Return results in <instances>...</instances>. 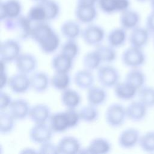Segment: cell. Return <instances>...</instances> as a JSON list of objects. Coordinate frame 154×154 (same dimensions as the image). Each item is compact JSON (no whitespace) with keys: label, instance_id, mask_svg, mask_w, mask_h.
<instances>
[{"label":"cell","instance_id":"1","mask_svg":"<svg viewBox=\"0 0 154 154\" xmlns=\"http://www.w3.org/2000/svg\"><path fill=\"white\" fill-rule=\"evenodd\" d=\"M31 38L46 54L54 53L60 46L59 35L48 22L33 23Z\"/></svg>","mask_w":154,"mask_h":154},{"label":"cell","instance_id":"2","mask_svg":"<svg viewBox=\"0 0 154 154\" xmlns=\"http://www.w3.org/2000/svg\"><path fill=\"white\" fill-rule=\"evenodd\" d=\"M1 22L6 30L14 32L19 39L25 40L31 38L33 23L26 15L22 14L17 18L7 19Z\"/></svg>","mask_w":154,"mask_h":154},{"label":"cell","instance_id":"3","mask_svg":"<svg viewBox=\"0 0 154 154\" xmlns=\"http://www.w3.org/2000/svg\"><path fill=\"white\" fill-rule=\"evenodd\" d=\"M97 79L100 86L105 88H113L120 82V73L116 67L106 64L97 70Z\"/></svg>","mask_w":154,"mask_h":154},{"label":"cell","instance_id":"4","mask_svg":"<svg viewBox=\"0 0 154 154\" xmlns=\"http://www.w3.org/2000/svg\"><path fill=\"white\" fill-rule=\"evenodd\" d=\"M105 118L110 127L117 128L122 126L128 119L126 107L119 103L111 104L105 111Z\"/></svg>","mask_w":154,"mask_h":154},{"label":"cell","instance_id":"5","mask_svg":"<svg viewBox=\"0 0 154 154\" xmlns=\"http://www.w3.org/2000/svg\"><path fill=\"white\" fill-rule=\"evenodd\" d=\"M122 63L130 69H137L143 66L146 61V55L141 48L130 46L122 54Z\"/></svg>","mask_w":154,"mask_h":154},{"label":"cell","instance_id":"6","mask_svg":"<svg viewBox=\"0 0 154 154\" xmlns=\"http://www.w3.org/2000/svg\"><path fill=\"white\" fill-rule=\"evenodd\" d=\"M20 43L16 39L8 38L2 41L0 45V61L5 63L14 62L22 54Z\"/></svg>","mask_w":154,"mask_h":154},{"label":"cell","instance_id":"7","mask_svg":"<svg viewBox=\"0 0 154 154\" xmlns=\"http://www.w3.org/2000/svg\"><path fill=\"white\" fill-rule=\"evenodd\" d=\"M81 36L85 44L96 47L102 43L105 38V32L101 26L91 23L82 29Z\"/></svg>","mask_w":154,"mask_h":154},{"label":"cell","instance_id":"8","mask_svg":"<svg viewBox=\"0 0 154 154\" xmlns=\"http://www.w3.org/2000/svg\"><path fill=\"white\" fill-rule=\"evenodd\" d=\"M54 132L49 123L34 124L29 130V137L30 140L37 144L50 141L53 136Z\"/></svg>","mask_w":154,"mask_h":154},{"label":"cell","instance_id":"9","mask_svg":"<svg viewBox=\"0 0 154 154\" xmlns=\"http://www.w3.org/2000/svg\"><path fill=\"white\" fill-rule=\"evenodd\" d=\"M22 5L19 0H4L0 4V20L17 18L22 15Z\"/></svg>","mask_w":154,"mask_h":154},{"label":"cell","instance_id":"10","mask_svg":"<svg viewBox=\"0 0 154 154\" xmlns=\"http://www.w3.org/2000/svg\"><path fill=\"white\" fill-rule=\"evenodd\" d=\"M8 86L14 94L25 93L31 88L30 77L28 75L17 72L9 77Z\"/></svg>","mask_w":154,"mask_h":154},{"label":"cell","instance_id":"11","mask_svg":"<svg viewBox=\"0 0 154 154\" xmlns=\"http://www.w3.org/2000/svg\"><path fill=\"white\" fill-rule=\"evenodd\" d=\"M14 63L18 72L28 75L35 72L38 66L36 57L30 53H22Z\"/></svg>","mask_w":154,"mask_h":154},{"label":"cell","instance_id":"12","mask_svg":"<svg viewBox=\"0 0 154 154\" xmlns=\"http://www.w3.org/2000/svg\"><path fill=\"white\" fill-rule=\"evenodd\" d=\"M141 135L138 129L134 128H126L119 134L118 144L123 149H132L139 144Z\"/></svg>","mask_w":154,"mask_h":154},{"label":"cell","instance_id":"13","mask_svg":"<svg viewBox=\"0 0 154 154\" xmlns=\"http://www.w3.org/2000/svg\"><path fill=\"white\" fill-rule=\"evenodd\" d=\"M97 6L76 5L75 16L80 23L89 25L96 19L97 17Z\"/></svg>","mask_w":154,"mask_h":154},{"label":"cell","instance_id":"14","mask_svg":"<svg viewBox=\"0 0 154 154\" xmlns=\"http://www.w3.org/2000/svg\"><path fill=\"white\" fill-rule=\"evenodd\" d=\"M111 149V144L107 139L103 137H97L91 140L85 149H81L79 153L106 154L109 153Z\"/></svg>","mask_w":154,"mask_h":154},{"label":"cell","instance_id":"15","mask_svg":"<svg viewBox=\"0 0 154 154\" xmlns=\"http://www.w3.org/2000/svg\"><path fill=\"white\" fill-rule=\"evenodd\" d=\"M31 106L24 99L13 100L8 108V112L16 120H22L29 117Z\"/></svg>","mask_w":154,"mask_h":154},{"label":"cell","instance_id":"16","mask_svg":"<svg viewBox=\"0 0 154 154\" xmlns=\"http://www.w3.org/2000/svg\"><path fill=\"white\" fill-rule=\"evenodd\" d=\"M59 153L76 154L81 150V143L75 137L67 135L62 137L57 143Z\"/></svg>","mask_w":154,"mask_h":154},{"label":"cell","instance_id":"17","mask_svg":"<svg viewBox=\"0 0 154 154\" xmlns=\"http://www.w3.org/2000/svg\"><path fill=\"white\" fill-rule=\"evenodd\" d=\"M52 113L49 106L44 103H37L31 107L29 118L34 124L49 122Z\"/></svg>","mask_w":154,"mask_h":154},{"label":"cell","instance_id":"18","mask_svg":"<svg viewBox=\"0 0 154 154\" xmlns=\"http://www.w3.org/2000/svg\"><path fill=\"white\" fill-rule=\"evenodd\" d=\"M48 123L54 133H63L70 129L66 111L52 114Z\"/></svg>","mask_w":154,"mask_h":154},{"label":"cell","instance_id":"19","mask_svg":"<svg viewBox=\"0 0 154 154\" xmlns=\"http://www.w3.org/2000/svg\"><path fill=\"white\" fill-rule=\"evenodd\" d=\"M147 107L139 100L131 102L126 107V114L128 119L134 122L143 121L147 114Z\"/></svg>","mask_w":154,"mask_h":154},{"label":"cell","instance_id":"20","mask_svg":"<svg viewBox=\"0 0 154 154\" xmlns=\"http://www.w3.org/2000/svg\"><path fill=\"white\" fill-rule=\"evenodd\" d=\"M150 32L146 27L138 26L131 31L128 40L131 46L143 49L149 42Z\"/></svg>","mask_w":154,"mask_h":154},{"label":"cell","instance_id":"21","mask_svg":"<svg viewBox=\"0 0 154 154\" xmlns=\"http://www.w3.org/2000/svg\"><path fill=\"white\" fill-rule=\"evenodd\" d=\"M31 88L38 93L45 92L51 84V78L45 72H35L31 75Z\"/></svg>","mask_w":154,"mask_h":154},{"label":"cell","instance_id":"22","mask_svg":"<svg viewBox=\"0 0 154 154\" xmlns=\"http://www.w3.org/2000/svg\"><path fill=\"white\" fill-rule=\"evenodd\" d=\"M108 98V94L105 88L100 86L93 85L87 90V99L88 104L98 107L103 105Z\"/></svg>","mask_w":154,"mask_h":154},{"label":"cell","instance_id":"23","mask_svg":"<svg viewBox=\"0 0 154 154\" xmlns=\"http://www.w3.org/2000/svg\"><path fill=\"white\" fill-rule=\"evenodd\" d=\"M141 17L140 14L134 10L128 9L120 14V26L126 31L132 30L139 26Z\"/></svg>","mask_w":154,"mask_h":154},{"label":"cell","instance_id":"24","mask_svg":"<svg viewBox=\"0 0 154 154\" xmlns=\"http://www.w3.org/2000/svg\"><path fill=\"white\" fill-rule=\"evenodd\" d=\"M73 80L79 88L88 90L94 85L95 78L93 72L84 68L75 73Z\"/></svg>","mask_w":154,"mask_h":154},{"label":"cell","instance_id":"25","mask_svg":"<svg viewBox=\"0 0 154 154\" xmlns=\"http://www.w3.org/2000/svg\"><path fill=\"white\" fill-rule=\"evenodd\" d=\"M73 60L60 52L51 60V67L54 72L69 73L73 66Z\"/></svg>","mask_w":154,"mask_h":154},{"label":"cell","instance_id":"26","mask_svg":"<svg viewBox=\"0 0 154 154\" xmlns=\"http://www.w3.org/2000/svg\"><path fill=\"white\" fill-rule=\"evenodd\" d=\"M113 89L116 97L124 101L133 99L138 93V90L125 81L117 83Z\"/></svg>","mask_w":154,"mask_h":154},{"label":"cell","instance_id":"27","mask_svg":"<svg viewBox=\"0 0 154 154\" xmlns=\"http://www.w3.org/2000/svg\"><path fill=\"white\" fill-rule=\"evenodd\" d=\"M61 35L66 40H75L81 35L82 29L80 23L77 20H67L60 26Z\"/></svg>","mask_w":154,"mask_h":154},{"label":"cell","instance_id":"28","mask_svg":"<svg viewBox=\"0 0 154 154\" xmlns=\"http://www.w3.org/2000/svg\"><path fill=\"white\" fill-rule=\"evenodd\" d=\"M126 31L121 26L111 29L106 35L108 45L115 49L123 46L128 38Z\"/></svg>","mask_w":154,"mask_h":154},{"label":"cell","instance_id":"29","mask_svg":"<svg viewBox=\"0 0 154 154\" xmlns=\"http://www.w3.org/2000/svg\"><path fill=\"white\" fill-rule=\"evenodd\" d=\"M61 102L66 109H76L81 103V97L75 90L68 88L61 91Z\"/></svg>","mask_w":154,"mask_h":154},{"label":"cell","instance_id":"30","mask_svg":"<svg viewBox=\"0 0 154 154\" xmlns=\"http://www.w3.org/2000/svg\"><path fill=\"white\" fill-rule=\"evenodd\" d=\"M125 81L138 90L145 85L146 76L144 73L139 68L131 69V70L126 73Z\"/></svg>","mask_w":154,"mask_h":154},{"label":"cell","instance_id":"31","mask_svg":"<svg viewBox=\"0 0 154 154\" xmlns=\"http://www.w3.org/2000/svg\"><path fill=\"white\" fill-rule=\"evenodd\" d=\"M102 63L101 58L95 49L87 52L82 58L84 68L91 72L97 70L102 66Z\"/></svg>","mask_w":154,"mask_h":154},{"label":"cell","instance_id":"32","mask_svg":"<svg viewBox=\"0 0 154 154\" xmlns=\"http://www.w3.org/2000/svg\"><path fill=\"white\" fill-rule=\"evenodd\" d=\"M71 84V77L69 73H57L51 78V85L57 90L63 91L69 88Z\"/></svg>","mask_w":154,"mask_h":154},{"label":"cell","instance_id":"33","mask_svg":"<svg viewBox=\"0 0 154 154\" xmlns=\"http://www.w3.org/2000/svg\"><path fill=\"white\" fill-rule=\"evenodd\" d=\"M26 16L32 23L48 22L46 11L41 3H35L31 7Z\"/></svg>","mask_w":154,"mask_h":154},{"label":"cell","instance_id":"34","mask_svg":"<svg viewBox=\"0 0 154 154\" xmlns=\"http://www.w3.org/2000/svg\"><path fill=\"white\" fill-rule=\"evenodd\" d=\"M16 120L9 112H0V133L2 135L10 134L14 129Z\"/></svg>","mask_w":154,"mask_h":154},{"label":"cell","instance_id":"35","mask_svg":"<svg viewBox=\"0 0 154 154\" xmlns=\"http://www.w3.org/2000/svg\"><path fill=\"white\" fill-rule=\"evenodd\" d=\"M97 108L90 104L82 107L79 111L81 121L87 123L97 121L99 117V112Z\"/></svg>","mask_w":154,"mask_h":154},{"label":"cell","instance_id":"36","mask_svg":"<svg viewBox=\"0 0 154 154\" xmlns=\"http://www.w3.org/2000/svg\"><path fill=\"white\" fill-rule=\"evenodd\" d=\"M95 49L99 53L103 63L111 64L113 63L117 58V52L116 49L109 45H100L96 47Z\"/></svg>","mask_w":154,"mask_h":154},{"label":"cell","instance_id":"37","mask_svg":"<svg viewBox=\"0 0 154 154\" xmlns=\"http://www.w3.org/2000/svg\"><path fill=\"white\" fill-rule=\"evenodd\" d=\"M137 96L148 108L154 107V87L144 85L138 90Z\"/></svg>","mask_w":154,"mask_h":154},{"label":"cell","instance_id":"38","mask_svg":"<svg viewBox=\"0 0 154 154\" xmlns=\"http://www.w3.org/2000/svg\"><path fill=\"white\" fill-rule=\"evenodd\" d=\"M46 11L48 22L55 20L60 14V6L55 0H46L41 2Z\"/></svg>","mask_w":154,"mask_h":154},{"label":"cell","instance_id":"39","mask_svg":"<svg viewBox=\"0 0 154 154\" xmlns=\"http://www.w3.org/2000/svg\"><path fill=\"white\" fill-rule=\"evenodd\" d=\"M138 145L143 151L154 153V131H148L141 135Z\"/></svg>","mask_w":154,"mask_h":154},{"label":"cell","instance_id":"40","mask_svg":"<svg viewBox=\"0 0 154 154\" xmlns=\"http://www.w3.org/2000/svg\"><path fill=\"white\" fill-rule=\"evenodd\" d=\"M60 52L75 60L79 52V47L75 40H67L61 46Z\"/></svg>","mask_w":154,"mask_h":154},{"label":"cell","instance_id":"41","mask_svg":"<svg viewBox=\"0 0 154 154\" xmlns=\"http://www.w3.org/2000/svg\"><path fill=\"white\" fill-rule=\"evenodd\" d=\"M97 7L102 12L106 14L117 13V0H97Z\"/></svg>","mask_w":154,"mask_h":154},{"label":"cell","instance_id":"42","mask_svg":"<svg viewBox=\"0 0 154 154\" xmlns=\"http://www.w3.org/2000/svg\"><path fill=\"white\" fill-rule=\"evenodd\" d=\"M39 153L43 154H57L58 153L57 145L51 143V141L39 145L37 150Z\"/></svg>","mask_w":154,"mask_h":154},{"label":"cell","instance_id":"43","mask_svg":"<svg viewBox=\"0 0 154 154\" xmlns=\"http://www.w3.org/2000/svg\"><path fill=\"white\" fill-rule=\"evenodd\" d=\"M13 99L11 96L6 92L1 90L0 92V109L1 111H5L8 109Z\"/></svg>","mask_w":154,"mask_h":154},{"label":"cell","instance_id":"44","mask_svg":"<svg viewBox=\"0 0 154 154\" xmlns=\"http://www.w3.org/2000/svg\"><path fill=\"white\" fill-rule=\"evenodd\" d=\"M145 27L150 34L154 35V11H152L147 16L146 20Z\"/></svg>","mask_w":154,"mask_h":154},{"label":"cell","instance_id":"45","mask_svg":"<svg viewBox=\"0 0 154 154\" xmlns=\"http://www.w3.org/2000/svg\"><path fill=\"white\" fill-rule=\"evenodd\" d=\"M9 77H8L6 70L1 71V90H2L5 86L8 85Z\"/></svg>","mask_w":154,"mask_h":154},{"label":"cell","instance_id":"46","mask_svg":"<svg viewBox=\"0 0 154 154\" xmlns=\"http://www.w3.org/2000/svg\"><path fill=\"white\" fill-rule=\"evenodd\" d=\"M97 0H77L76 5L97 6Z\"/></svg>","mask_w":154,"mask_h":154},{"label":"cell","instance_id":"47","mask_svg":"<svg viewBox=\"0 0 154 154\" xmlns=\"http://www.w3.org/2000/svg\"><path fill=\"white\" fill-rule=\"evenodd\" d=\"M22 153H38V150H35L34 149H30V148H27L23 150Z\"/></svg>","mask_w":154,"mask_h":154},{"label":"cell","instance_id":"48","mask_svg":"<svg viewBox=\"0 0 154 154\" xmlns=\"http://www.w3.org/2000/svg\"><path fill=\"white\" fill-rule=\"evenodd\" d=\"M150 7L152 11H154V0H150Z\"/></svg>","mask_w":154,"mask_h":154},{"label":"cell","instance_id":"49","mask_svg":"<svg viewBox=\"0 0 154 154\" xmlns=\"http://www.w3.org/2000/svg\"><path fill=\"white\" fill-rule=\"evenodd\" d=\"M32 1H34L35 3H41L43 2V1H46V0H32Z\"/></svg>","mask_w":154,"mask_h":154},{"label":"cell","instance_id":"50","mask_svg":"<svg viewBox=\"0 0 154 154\" xmlns=\"http://www.w3.org/2000/svg\"><path fill=\"white\" fill-rule=\"evenodd\" d=\"M136 1H137L138 2H146L147 1H150V0H136Z\"/></svg>","mask_w":154,"mask_h":154},{"label":"cell","instance_id":"51","mask_svg":"<svg viewBox=\"0 0 154 154\" xmlns=\"http://www.w3.org/2000/svg\"><path fill=\"white\" fill-rule=\"evenodd\" d=\"M153 45H154V35H153Z\"/></svg>","mask_w":154,"mask_h":154}]
</instances>
